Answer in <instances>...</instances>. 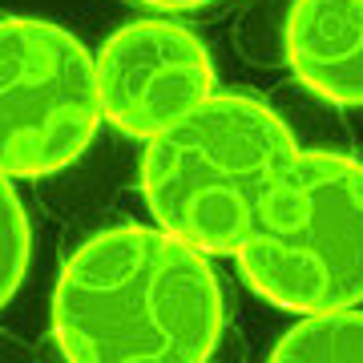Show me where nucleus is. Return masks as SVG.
<instances>
[{"label":"nucleus","instance_id":"8","mask_svg":"<svg viewBox=\"0 0 363 363\" xmlns=\"http://www.w3.org/2000/svg\"><path fill=\"white\" fill-rule=\"evenodd\" d=\"M28 250H33V234H28L25 206L13 190V178L0 174V311L25 283Z\"/></svg>","mask_w":363,"mask_h":363},{"label":"nucleus","instance_id":"3","mask_svg":"<svg viewBox=\"0 0 363 363\" xmlns=\"http://www.w3.org/2000/svg\"><path fill=\"white\" fill-rule=\"evenodd\" d=\"M238 271L283 311L363 303V162L298 150L238 242Z\"/></svg>","mask_w":363,"mask_h":363},{"label":"nucleus","instance_id":"9","mask_svg":"<svg viewBox=\"0 0 363 363\" xmlns=\"http://www.w3.org/2000/svg\"><path fill=\"white\" fill-rule=\"evenodd\" d=\"M138 4H150V9H202L210 0H138Z\"/></svg>","mask_w":363,"mask_h":363},{"label":"nucleus","instance_id":"7","mask_svg":"<svg viewBox=\"0 0 363 363\" xmlns=\"http://www.w3.org/2000/svg\"><path fill=\"white\" fill-rule=\"evenodd\" d=\"M274 363H363V311L335 307V311H311L295 323L271 351Z\"/></svg>","mask_w":363,"mask_h":363},{"label":"nucleus","instance_id":"2","mask_svg":"<svg viewBox=\"0 0 363 363\" xmlns=\"http://www.w3.org/2000/svg\"><path fill=\"white\" fill-rule=\"evenodd\" d=\"M298 154L286 121L250 93H210L154 133L142 194L162 230L206 255H234L255 210Z\"/></svg>","mask_w":363,"mask_h":363},{"label":"nucleus","instance_id":"4","mask_svg":"<svg viewBox=\"0 0 363 363\" xmlns=\"http://www.w3.org/2000/svg\"><path fill=\"white\" fill-rule=\"evenodd\" d=\"M101 117L97 57L69 28L0 16V174H61L93 145Z\"/></svg>","mask_w":363,"mask_h":363},{"label":"nucleus","instance_id":"5","mask_svg":"<svg viewBox=\"0 0 363 363\" xmlns=\"http://www.w3.org/2000/svg\"><path fill=\"white\" fill-rule=\"evenodd\" d=\"M97 93L113 130L150 142L214 93V61L186 25L133 21L97 49Z\"/></svg>","mask_w":363,"mask_h":363},{"label":"nucleus","instance_id":"1","mask_svg":"<svg viewBox=\"0 0 363 363\" xmlns=\"http://www.w3.org/2000/svg\"><path fill=\"white\" fill-rule=\"evenodd\" d=\"M52 335L77 363H202L222 339L218 279L178 234L113 226L61 267Z\"/></svg>","mask_w":363,"mask_h":363},{"label":"nucleus","instance_id":"6","mask_svg":"<svg viewBox=\"0 0 363 363\" xmlns=\"http://www.w3.org/2000/svg\"><path fill=\"white\" fill-rule=\"evenodd\" d=\"M283 52L298 85L319 101L363 105V0H295Z\"/></svg>","mask_w":363,"mask_h":363}]
</instances>
